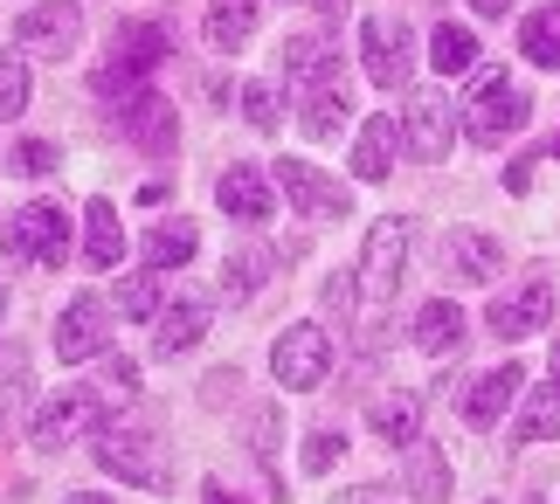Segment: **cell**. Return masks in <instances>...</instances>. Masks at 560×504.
I'll list each match as a JSON object with an SVG mask.
<instances>
[{"label": "cell", "mask_w": 560, "mask_h": 504, "mask_svg": "<svg viewBox=\"0 0 560 504\" xmlns=\"http://www.w3.org/2000/svg\"><path fill=\"white\" fill-rule=\"evenodd\" d=\"M166 56H174V42H166L160 21H118V28H112V56H104L97 77H91L97 97H132Z\"/></svg>", "instance_id": "obj_1"}, {"label": "cell", "mask_w": 560, "mask_h": 504, "mask_svg": "<svg viewBox=\"0 0 560 504\" xmlns=\"http://www.w3.org/2000/svg\"><path fill=\"white\" fill-rule=\"evenodd\" d=\"M526 118H533V104H526V91L505 70L478 77V91H470V104H464V131L478 145H505L512 131H526Z\"/></svg>", "instance_id": "obj_2"}, {"label": "cell", "mask_w": 560, "mask_h": 504, "mask_svg": "<svg viewBox=\"0 0 560 504\" xmlns=\"http://www.w3.org/2000/svg\"><path fill=\"white\" fill-rule=\"evenodd\" d=\"M62 256H70V214L56 201H28L8 228V262H21V270H62Z\"/></svg>", "instance_id": "obj_3"}, {"label": "cell", "mask_w": 560, "mask_h": 504, "mask_svg": "<svg viewBox=\"0 0 560 504\" xmlns=\"http://www.w3.org/2000/svg\"><path fill=\"white\" fill-rule=\"evenodd\" d=\"M270 374H277V387H291V394H305V387H318L332 374V332L326 325H284L277 332V345H270Z\"/></svg>", "instance_id": "obj_4"}, {"label": "cell", "mask_w": 560, "mask_h": 504, "mask_svg": "<svg viewBox=\"0 0 560 504\" xmlns=\"http://www.w3.org/2000/svg\"><path fill=\"white\" fill-rule=\"evenodd\" d=\"M270 187H284V201L305 214V222H347V187L339 180H326L312 160H277V173H270Z\"/></svg>", "instance_id": "obj_5"}, {"label": "cell", "mask_w": 560, "mask_h": 504, "mask_svg": "<svg viewBox=\"0 0 560 504\" xmlns=\"http://www.w3.org/2000/svg\"><path fill=\"white\" fill-rule=\"evenodd\" d=\"M360 62H368V77L381 91H401V83L416 77V35H408V21L374 14L368 28H360Z\"/></svg>", "instance_id": "obj_6"}, {"label": "cell", "mask_w": 560, "mask_h": 504, "mask_svg": "<svg viewBox=\"0 0 560 504\" xmlns=\"http://www.w3.org/2000/svg\"><path fill=\"white\" fill-rule=\"evenodd\" d=\"M14 42L28 56H77V42H83V8L77 0H42V8H28L14 21Z\"/></svg>", "instance_id": "obj_7"}, {"label": "cell", "mask_w": 560, "mask_h": 504, "mask_svg": "<svg viewBox=\"0 0 560 504\" xmlns=\"http://www.w3.org/2000/svg\"><path fill=\"white\" fill-rule=\"evenodd\" d=\"M450 139H457V118H450V97L443 91H416L401 112V152H416L422 166L450 160Z\"/></svg>", "instance_id": "obj_8"}, {"label": "cell", "mask_w": 560, "mask_h": 504, "mask_svg": "<svg viewBox=\"0 0 560 504\" xmlns=\"http://www.w3.org/2000/svg\"><path fill=\"white\" fill-rule=\"evenodd\" d=\"M547 318H553V277H526L520 291L491 297V312H485V325H491V332H499L505 345H512V339L547 332Z\"/></svg>", "instance_id": "obj_9"}, {"label": "cell", "mask_w": 560, "mask_h": 504, "mask_svg": "<svg viewBox=\"0 0 560 504\" xmlns=\"http://www.w3.org/2000/svg\"><path fill=\"white\" fill-rule=\"evenodd\" d=\"M401 262H408V222L381 214L368 228V256H360V291L368 297H395L401 291Z\"/></svg>", "instance_id": "obj_10"}, {"label": "cell", "mask_w": 560, "mask_h": 504, "mask_svg": "<svg viewBox=\"0 0 560 504\" xmlns=\"http://www.w3.org/2000/svg\"><path fill=\"white\" fill-rule=\"evenodd\" d=\"M97 464L125 477V484H166V470H160V456H153V435H139V429H118V422H104L97 429Z\"/></svg>", "instance_id": "obj_11"}, {"label": "cell", "mask_w": 560, "mask_h": 504, "mask_svg": "<svg viewBox=\"0 0 560 504\" xmlns=\"http://www.w3.org/2000/svg\"><path fill=\"white\" fill-rule=\"evenodd\" d=\"M118 131L132 139L139 152H153V160H166L180 139V125H174V104L153 97V91H132V97H118Z\"/></svg>", "instance_id": "obj_12"}, {"label": "cell", "mask_w": 560, "mask_h": 504, "mask_svg": "<svg viewBox=\"0 0 560 504\" xmlns=\"http://www.w3.org/2000/svg\"><path fill=\"white\" fill-rule=\"evenodd\" d=\"M97 422V387H62L35 408V449H62L70 435H83Z\"/></svg>", "instance_id": "obj_13"}, {"label": "cell", "mask_w": 560, "mask_h": 504, "mask_svg": "<svg viewBox=\"0 0 560 504\" xmlns=\"http://www.w3.org/2000/svg\"><path fill=\"white\" fill-rule=\"evenodd\" d=\"M526 394V366L520 360H505V366H491V374H478L464 387V422L470 429H499L505 422V408Z\"/></svg>", "instance_id": "obj_14"}, {"label": "cell", "mask_w": 560, "mask_h": 504, "mask_svg": "<svg viewBox=\"0 0 560 504\" xmlns=\"http://www.w3.org/2000/svg\"><path fill=\"white\" fill-rule=\"evenodd\" d=\"M104 325H112V318H104V297H70L62 318H56V353L62 360H97L104 339H112Z\"/></svg>", "instance_id": "obj_15"}, {"label": "cell", "mask_w": 560, "mask_h": 504, "mask_svg": "<svg viewBox=\"0 0 560 504\" xmlns=\"http://www.w3.org/2000/svg\"><path fill=\"white\" fill-rule=\"evenodd\" d=\"M443 270H450V283H470V291H478V283H491L505 270V249L491 243L485 228H457L443 243Z\"/></svg>", "instance_id": "obj_16"}, {"label": "cell", "mask_w": 560, "mask_h": 504, "mask_svg": "<svg viewBox=\"0 0 560 504\" xmlns=\"http://www.w3.org/2000/svg\"><path fill=\"white\" fill-rule=\"evenodd\" d=\"M214 201L229 208V222H270L277 187H270V173H264V166H229L222 180H214Z\"/></svg>", "instance_id": "obj_17"}, {"label": "cell", "mask_w": 560, "mask_h": 504, "mask_svg": "<svg viewBox=\"0 0 560 504\" xmlns=\"http://www.w3.org/2000/svg\"><path fill=\"white\" fill-rule=\"evenodd\" d=\"M353 118V91H347V77H339V62L326 77L312 83V97H305V112H298V125L312 131V139H339V125Z\"/></svg>", "instance_id": "obj_18"}, {"label": "cell", "mask_w": 560, "mask_h": 504, "mask_svg": "<svg viewBox=\"0 0 560 504\" xmlns=\"http://www.w3.org/2000/svg\"><path fill=\"white\" fill-rule=\"evenodd\" d=\"M395 152H401V125L395 118H368L360 125V145H353V173L360 180H387V173H395Z\"/></svg>", "instance_id": "obj_19"}, {"label": "cell", "mask_w": 560, "mask_h": 504, "mask_svg": "<svg viewBox=\"0 0 560 504\" xmlns=\"http://www.w3.org/2000/svg\"><path fill=\"white\" fill-rule=\"evenodd\" d=\"M408 497L416 504H450V456L436 443H408Z\"/></svg>", "instance_id": "obj_20"}, {"label": "cell", "mask_w": 560, "mask_h": 504, "mask_svg": "<svg viewBox=\"0 0 560 504\" xmlns=\"http://www.w3.org/2000/svg\"><path fill=\"white\" fill-rule=\"evenodd\" d=\"M83 256H91V270H118L125 228H118V208L112 201H91V208H83Z\"/></svg>", "instance_id": "obj_21"}, {"label": "cell", "mask_w": 560, "mask_h": 504, "mask_svg": "<svg viewBox=\"0 0 560 504\" xmlns=\"http://www.w3.org/2000/svg\"><path fill=\"white\" fill-rule=\"evenodd\" d=\"M368 429L381 435L387 449H395V443H416V435H422V401H416V394H381V401L368 408Z\"/></svg>", "instance_id": "obj_22"}, {"label": "cell", "mask_w": 560, "mask_h": 504, "mask_svg": "<svg viewBox=\"0 0 560 504\" xmlns=\"http://www.w3.org/2000/svg\"><path fill=\"white\" fill-rule=\"evenodd\" d=\"M201 332H208V304H174V312H160V332H153V353L160 360H174V353H194L201 345Z\"/></svg>", "instance_id": "obj_23"}, {"label": "cell", "mask_w": 560, "mask_h": 504, "mask_svg": "<svg viewBox=\"0 0 560 504\" xmlns=\"http://www.w3.org/2000/svg\"><path fill=\"white\" fill-rule=\"evenodd\" d=\"M256 35V0H208V49L235 56Z\"/></svg>", "instance_id": "obj_24"}, {"label": "cell", "mask_w": 560, "mask_h": 504, "mask_svg": "<svg viewBox=\"0 0 560 504\" xmlns=\"http://www.w3.org/2000/svg\"><path fill=\"white\" fill-rule=\"evenodd\" d=\"M416 345H422V353H457V345H464V312L450 297H429L416 312Z\"/></svg>", "instance_id": "obj_25"}, {"label": "cell", "mask_w": 560, "mask_h": 504, "mask_svg": "<svg viewBox=\"0 0 560 504\" xmlns=\"http://www.w3.org/2000/svg\"><path fill=\"white\" fill-rule=\"evenodd\" d=\"M560 435V380L553 387H526V408L512 422V443H553Z\"/></svg>", "instance_id": "obj_26"}, {"label": "cell", "mask_w": 560, "mask_h": 504, "mask_svg": "<svg viewBox=\"0 0 560 504\" xmlns=\"http://www.w3.org/2000/svg\"><path fill=\"white\" fill-rule=\"evenodd\" d=\"M201 249V235H194V222H160L153 235H145V270H180V262Z\"/></svg>", "instance_id": "obj_27"}, {"label": "cell", "mask_w": 560, "mask_h": 504, "mask_svg": "<svg viewBox=\"0 0 560 504\" xmlns=\"http://www.w3.org/2000/svg\"><path fill=\"white\" fill-rule=\"evenodd\" d=\"M520 56L526 62H540V70H560V0L540 14H526V28H520Z\"/></svg>", "instance_id": "obj_28"}, {"label": "cell", "mask_w": 560, "mask_h": 504, "mask_svg": "<svg viewBox=\"0 0 560 504\" xmlns=\"http://www.w3.org/2000/svg\"><path fill=\"white\" fill-rule=\"evenodd\" d=\"M429 62H436L443 77H464L470 62H478V35H470V28H457V21H443V28L429 35Z\"/></svg>", "instance_id": "obj_29"}, {"label": "cell", "mask_w": 560, "mask_h": 504, "mask_svg": "<svg viewBox=\"0 0 560 504\" xmlns=\"http://www.w3.org/2000/svg\"><path fill=\"white\" fill-rule=\"evenodd\" d=\"M277 56H284V77H291V83H318V77L332 70V62H326V49H318L312 35H298V42H284V49H277Z\"/></svg>", "instance_id": "obj_30"}, {"label": "cell", "mask_w": 560, "mask_h": 504, "mask_svg": "<svg viewBox=\"0 0 560 504\" xmlns=\"http://www.w3.org/2000/svg\"><path fill=\"white\" fill-rule=\"evenodd\" d=\"M264 270H270V256L264 249H243L235 262H222V291L243 304V297H256V283H264Z\"/></svg>", "instance_id": "obj_31"}, {"label": "cell", "mask_w": 560, "mask_h": 504, "mask_svg": "<svg viewBox=\"0 0 560 504\" xmlns=\"http://www.w3.org/2000/svg\"><path fill=\"white\" fill-rule=\"evenodd\" d=\"M132 394H139V366L125 360V353L104 360V374H97V408H125Z\"/></svg>", "instance_id": "obj_32"}, {"label": "cell", "mask_w": 560, "mask_h": 504, "mask_svg": "<svg viewBox=\"0 0 560 504\" xmlns=\"http://www.w3.org/2000/svg\"><path fill=\"white\" fill-rule=\"evenodd\" d=\"M0 112H28V62L21 56H0Z\"/></svg>", "instance_id": "obj_33"}, {"label": "cell", "mask_w": 560, "mask_h": 504, "mask_svg": "<svg viewBox=\"0 0 560 504\" xmlns=\"http://www.w3.org/2000/svg\"><path fill=\"white\" fill-rule=\"evenodd\" d=\"M118 312L125 318H160V277H132L118 291Z\"/></svg>", "instance_id": "obj_34"}, {"label": "cell", "mask_w": 560, "mask_h": 504, "mask_svg": "<svg viewBox=\"0 0 560 504\" xmlns=\"http://www.w3.org/2000/svg\"><path fill=\"white\" fill-rule=\"evenodd\" d=\"M62 166V152L49 139H21L14 145V173H28V180H42V173H56Z\"/></svg>", "instance_id": "obj_35"}, {"label": "cell", "mask_w": 560, "mask_h": 504, "mask_svg": "<svg viewBox=\"0 0 560 504\" xmlns=\"http://www.w3.org/2000/svg\"><path fill=\"white\" fill-rule=\"evenodd\" d=\"M243 118L256 131H277V91L270 83H243Z\"/></svg>", "instance_id": "obj_36"}, {"label": "cell", "mask_w": 560, "mask_h": 504, "mask_svg": "<svg viewBox=\"0 0 560 504\" xmlns=\"http://www.w3.org/2000/svg\"><path fill=\"white\" fill-rule=\"evenodd\" d=\"M339 449H347V443H339L332 429H318V435H305V470H312V477H326V470L339 464Z\"/></svg>", "instance_id": "obj_37"}, {"label": "cell", "mask_w": 560, "mask_h": 504, "mask_svg": "<svg viewBox=\"0 0 560 504\" xmlns=\"http://www.w3.org/2000/svg\"><path fill=\"white\" fill-rule=\"evenodd\" d=\"M353 297H360V283H353L347 270H339V277H326V312H339V318H347V312H353Z\"/></svg>", "instance_id": "obj_38"}, {"label": "cell", "mask_w": 560, "mask_h": 504, "mask_svg": "<svg viewBox=\"0 0 560 504\" xmlns=\"http://www.w3.org/2000/svg\"><path fill=\"white\" fill-rule=\"evenodd\" d=\"M201 387H208V401H229V394L243 387V374H235V366H222V374H208Z\"/></svg>", "instance_id": "obj_39"}, {"label": "cell", "mask_w": 560, "mask_h": 504, "mask_svg": "<svg viewBox=\"0 0 560 504\" xmlns=\"http://www.w3.org/2000/svg\"><path fill=\"white\" fill-rule=\"evenodd\" d=\"M201 504H243V497H235L222 477H208V484H201Z\"/></svg>", "instance_id": "obj_40"}, {"label": "cell", "mask_w": 560, "mask_h": 504, "mask_svg": "<svg viewBox=\"0 0 560 504\" xmlns=\"http://www.w3.org/2000/svg\"><path fill=\"white\" fill-rule=\"evenodd\" d=\"M505 187H512V194H526V187H533V160H520V166H505Z\"/></svg>", "instance_id": "obj_41"}, {"label": "cell", "mask_w": 560, "mask_h": 504, "mask_svg": "<svg viewBox=\"0 0 560 504\" xmlns=\"http://www.w3.org/2000/svg\"><path fill=\"white\" fill-rule=\"evenodd\" d=\"M470 8H478V14H485V21H499V14H505V8H512V0H470Z\"/></svg>", "instance_id": "obj_42"}, {"label": "cell", "mask_w": 560, "mask_h": 504, "mask_svg": "<svg viewBox=\"0 0 560 504\" xmlns=\"http://www.w3.org/2000/svg\"><path fill=\"white\" fill-rule=\"evenodd\" d=\"M318 14H326V21H339V14H347V0H318Z\"/></svg>", "instance_id": "obj_43"}, {"label": "cell", "mask_w": 560, "mask_h": 504, "mask_svg": "<svg viewBox=\"0 0 560 504\" xmlns=\"http://www.w3.org/2000/svg\"><path fill=\"white\" fill-rule=\"evenodd\" d=\"M0 318H8V283H0Z\"/></svg>", "instance_id": "obj_44"}, {"label": "cell", "mask_w": 560, "mask_h": 504, "mask_svg": "<svg viewBox=\"0 0 560 504\" xmlns=\"http://www.w3.org/2000/svg\"><path fill=\"white\" fill-rule=\"evenodd\" d=\"M553 380H560V345H553Z\"/></svg>", "instance_id": "obj_45"}, {"label": "cell", "mask_w": 560, "mask_h": 504, "mask_svg": "<svg viewBox=\"0 0 560 504\" xmlns=\"http://www.w3.org/2000/svg\"><path fill=\"white\" fill-rule=\"evenodd\" d=\"M70 504H104V497H70Z\"/></svg>", "instance_id": "obj_46"}, {"label": "cell", "mask_w": 560, "mask_h": 504, "mask_svg": "<svg viewBox=\"0 0 560 504\" xmlns=\"http://www.w3.org/2000/svg\"><path fill=\"white\" fill-rule=\"evenodd\" d=\"M526 504H540V497H526Z\"/></svg>", "instance_id": "obj_47"}, {"label": "cell", "mask_w": 560, "mask_h": 504, "mask_svg": "<svg viewBox=\"0 0 560 504\" xmlns=\"http://www.w3.org/2000/svg\"><path fill=\"white\" fill-rule=\"evenodd\" d=\"M491 504H505V497H491Z\"/></svg>", "instance_id": "obj_48"}, {"label": "cell", "mask_w": 560, "mask_h": 504, "mask_svg": "<svg viewBox=\"0 0 560 504\" xmlns=\"http://www.w3.org/2000/svg\"><path fill=\"white\" fill-rule=\"evenodd\" d=\"M553 152H560V139H553Z\"/></svg>", "instance_id": "obj_49"}, {"label": "cell", "mask_w": 560, "mask_h": 504, "mask_svg": "<svg viewBox=\"0 0 560 504\" xmlns=\"http://www.w3.org/2000/svg\"><path fill=\"white\" fill-rule=\"evenodd\" d=\"M381 504H387V497H381Z\"/></svg>", "instance_id": "obj_50"}]
</instances>
